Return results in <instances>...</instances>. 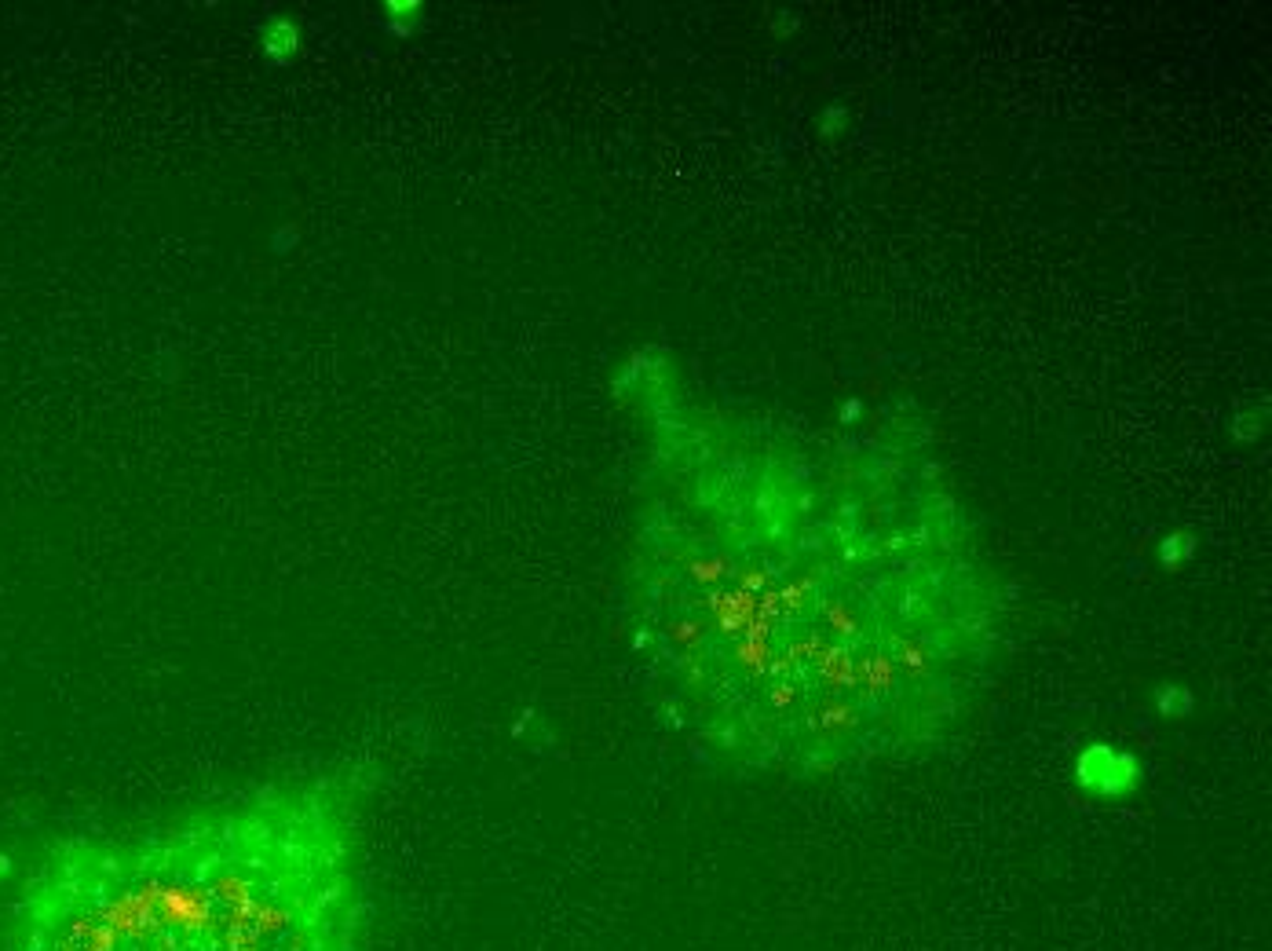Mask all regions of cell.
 I'll return each instance as SVG.
<instances>
[{
  "label": "cell",
  "instance_id": "5",
  "mask_svg": "<svg viewBox=\"0 0 1272 951\" xmlns=\"http://www.w3.org/2000/svg\"><path fill=\"white\" fill-rule=\"evenodd\" d=\"M424 19L421 0H384L381 4V22L392 37H410Z\"/></svg>",
  "mask_w": 1272,
  "mask_h": 951
},
{
  "label": "cell",
  "instance_id": "4",
  "mask_svg": "<svg viewBox=\"0 0 1272 951\" xmlns=\"http://www.w3.org/2000/svg\"><path fill=\"white\" fill-rule=\"evenodd\" d=\"M260 52L271 66H286L297 59L300 52V26L289 15H275L264 22L260 30Z\"/></svg>",
  "mask_w": 1272,
  "mask_h": 951
},
{
  "label": "cell",
  "instance_id": "1",
  "mask_svg": "<svg viewBox=\"0 0 1272 951\" xmlns=\"http://www.w3.org/2000/svg\"><path fill=\"white\" fill-rule=\"evenodd\" d=\"M812 472L750 483L739 450L658 425L633 648L721 769L830 776L933 747L998 655L1002 597L951 498Z\"/></svg>",
  "mask_w": 1272,
  "mask_h": 951
},
{
  "label": "cell",
  "instance_id": "3",
  "mask_svg": "<svg viewBox=\"0 0 1272 951\" xmlns=\"http://www.w3.org/2000/svg\"><path fill=\"white\" fill-rule=\"evenodd\" d=\"M1075 783L1101 802L1130 798L1141 787V761L1134 754L1112 750L1108 743H1093L1075 761Z\"/></svg>",
  "mask_w": 1272,
  "mask_h": 951
},
{
  "label": "cell",
  "instance_id": "6",
  "mask_svg": "<svg viewBox=\"0 0 1272 951\" xmlns=\"http://www.w3.org/2000/svg\"><path fill=\"white\" fill-rule=\"evenodd\" d=\"M1192 553H1196V538L1185 535V531H1181V535H1166L1163 542H1159V564L1170 567V571L1185 564Z\"/></svg>",
  "mask_w": 1272,
  "mask_h": 951
},
{
  "label": "cell",
  "instance_id": "7",
  "mask_svg": "<svg viewBox=\"0 0 1272 951\" xmlns=\"http://www.w3.org/2000/svg\"><path fill=\"white\" fill-rule=\"evenodd\" d=\"M1156 710L1163 717H1188L1192 714V692H1188V688H1170V684H1166V688H1159V695H1156Z\"/></svg>",
  "mask_w": 1272,
  "mask_h": 951
},
{
  "label": "cell",
  "instance_id": "2",
  "mask_svg": "<svg viewBox=\"0 0 1272 951\" xmlns=\"http://www.w3.org/2000/svg\"><path fill=\"white\" fill-rule=\"evenodd\" d=\"M11 951H370L355 794L264 783L70 845L22 893Z\"/></svg>",
  "mask_w": 1272,
  "mask_h": 951
}]
</instances>
